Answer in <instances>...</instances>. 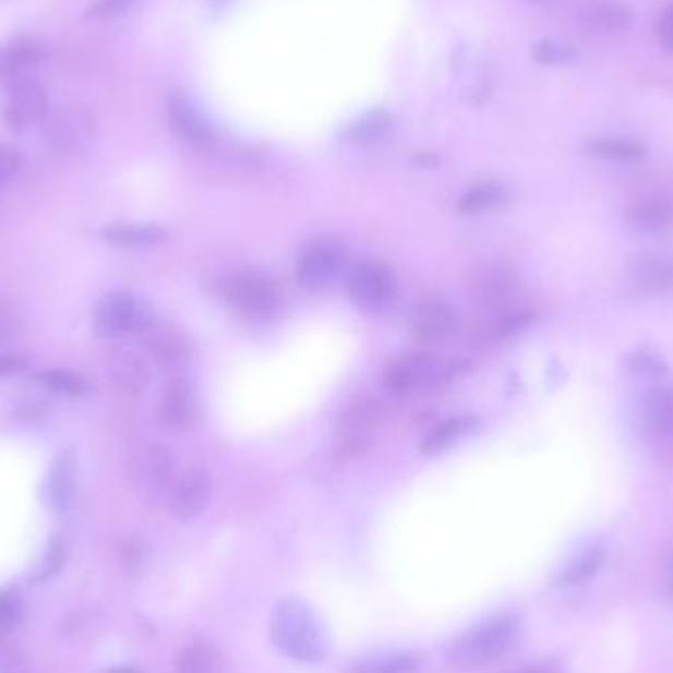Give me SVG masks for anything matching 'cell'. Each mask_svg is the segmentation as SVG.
I'll return each mask as SVG.
<instances>
[{
  "mask_svg": "<svg viewBox=\"0 0 673 673\" xmlns=\"http://www.w3.org/2000/svg\"><path fill=\"white\" fill-rule=\"evenodd\" d=\"M352 302L364 312H382L388 308L396 293L394 272L378 261H362L352 266L347 278Z\"/></svg>",
  "mask_w": 673,
  "mask_h": 673,
  "instance_id": "52a82bcc",
  "label": "cell"
},
{
  "mask_svg": "<svg viewBox=\"0 0 673 673\" xmlns=\"http://www.w3.org/2000/svg\"><path fill=\"white\" fill-rule=\"evenodd\" d=\"M195 416H197V404L191 393L190 384L180 376L171 378L161 393L158 408L161 425L171 432H183L193 425Z\"/></svg>",
  "mask_w": 673,
  "mask_h": 673,
  "instance_id": "5bb4252c",
  "label": "cell"
},
{
  "mask_svg": "<svg viewBox=\"0 0 673 673\" xmlns=\"http://www.w3.org/2000/svg\"><path fill=\"white\" fill-rule=\"evenodd\" d=\"M533 58L545 65H565L577 60V51L555 41H540L533 50Z\"/></svg>",
  "mask_w": 673,
  "mask_h": 673,
  "instance_id": "836d02e7",
  "label": "cell"
},
{
  "mask_svg": "<svg viewBox=\"0 0 673 673\" xmlns=\"http://www.w3.org/2000/svg\"><path fill=\"white\" fill-rule=\"evenodd\" d=\"M630 221L644 231H658L673 221V205L662 197H648L630 207Z\"/></svg>",
  "mask_w": 673,
  "mask_h": 673,
  "instance_id": "d4e9b609",
  "label": "cell"
},
{
  "mask_svg": "<svg viewBox=\"0 0 673 673\" xmlns=\"http://www.w3.org/2000/svg\"><path fill=\"white\" fill-rule=\"evenodd\" d=\"M410 329L418 341L428 345L445 341L457 329V313L449 303L437 298L423 300L413 308Z\"/></svg>",
  "mask_w": 673,
  "mask_h": 673,
  "instance_id": "8fae6325",
  "label": "cell"
},
{
  "mask_svg": "<svg viewBox=\"0 0 673 673\" xmlns=\"http://www.w3.org/2000/svg\"><path fill=\"white\" fill-rule=\"evenodd\" d=\"M19 168H21V154L7 144H0V188L16 176Z\"/></svg>",
  "mask_w": 673,
  "mask_h": 673,
  "instance_id": "74e56055",
  "label": "cell"
},
{
  "mask_svg": "<svg viewBox=\"0 0 673 673\" xmlns=\"http://www.w3.org/2000/svg\"><path fill=\"white\" fill-rule=\"evenodd\" d=\"M272 644L293 662H323L329 653V634L322 616L300 597H286L272 609Z\"/></svg>",
  "mask_w": 673,
  "mask_h": 673,
  "instance_id": "6da1fadb",
  "label": "cell"
},
{
  "mask_svg": "<svg viewBox=\"0 0 673 673\" xmlns=\"http://www.w3.org/2000/svg\"><path fill=\"white\" fill-rule=\"evenodd\" d=\"M347 244L337 235H320L303 244L296 261V276L303 288L323 290L339 278L347 264Z\"/></svg>",
  "mask_w": 673,
  "mask_h": 673,
  "instance_id": "5b68a950",
  "label": "cell"
},
{
  "mask_svg": "<svg viewBox=\"0 0 673 673\" xmlns=\"http://www.w3.org/2000/svg\"><path fill=\"white\" fill-rule=\"evenodd\" d=\"M504 202V190L498 183H479L465 191L459 200L462 213H484Z\"/></svg>",
  "mask_w": 673,
  "mask_h": 673,
  "instance_id": "f546056e",
  "label": "cell"
},
{
  "mask_svg": "<svg viewBox=\"0 0 673 673\" xmlns=\"http://www.w3.org/2000/svg\"><path fill=\"white\" fill-rule=\"evenodd\" d=\"M93 121L85 112L65 111L56 115L46 127V141L60 152H80L93 141Z\"/></svg>",
  "mask_w": 673,
  "mask_h": 673,
  "instance_id": "9a60e30c",
  "label": "cell"
},
{
  "mask_svg": "<svg viewBox=\"0 0 673 673\" xmlns=\"http://www.w3.org/2000/svg\"><path fill=\"white\" fill-rule=\"evenodd\" d=\"M603 557V548H591L589 552L579 555L563 569L562 575L557 577V584L565 585V587L585 584L587 579L593 577L594 573L599 572Z\"/></svg>",
  "mask_w": 673,
  "mask_h": 673,
  "instance_id": "f1b7e54d",
  "label": "cell"
},
{
  "mask_svg": "<svg viewBox=\"0 0 673 673\" xmlns=\"http://www.w3.org/2000/svg\"><path fill=\"white\" fill-rule=\"evenodd\" d=\"M68 555H70L68 542L61 536H53L48 543V550L41 557L40 565L36 567V572L32 573V579L36 584L50 581L51 577H56L63 569V565L68 562Z\"/></svg>",
  "mask_w": 673,
  "mask_h": 673,
  "instance_id": "1f68e13d",
  "label": "cell"
},
{
  "mask_svg": "<svg viewBox=\"0 0 673 673\" xmlns=\"http://www.w3.org/2000/svg\"><path fill=\"white\" fill-rule=\"evenodd\" d=\"M213 498V479L202 467L178 472V479L166 498L168 510L180 522H193L202 516Z\"/></svg>",
  "mask_w": 673,
  "mask_h": 673,
  "instance_id": "ba28073f",
  "label": "cell"
},
{
  "mask_svg": "<svg viewBox=\"0 0 673 673\" xmlns=\"http://www.w3.org/2000/svg\"><path fill=\"white\" fill-rule=\"evenodd\" d=\"M80 477V459L73 447H65L58 453L48 477V501L56 513H65L70 508L75 486Z\"/></svg>",
  "mask_w": 673,
  "mask_h": 673,
  "instance_id": "e0dca14e",
  "label": "cell"
},
{
  "mask_svg": "<svg viewBox=\"0 0 673 673\" xmlns=\"http://www.w3.org/2000/svg\"><path fill=\"white\" fill-rule=\"evenodd\" d=\"M41 60V50L34 41H14L0 48V75L21 73L38 65Z\"/></svg>",
  "mask_w": 673,
  "mask_h": 673,
  "instance_id": "484cf974",
  "label": "cell"
},
{
  "mask_svg": "<svg viewBox=\"0 0 673 673\" xmlns=\"http://www.w3.org/2000/svg\"><path fill=\"white\" fill-rule=\"evenodd\" d=\"M132 483L141 496L151 503H166L178 479L176 461L161 445H144L131 461Z\"/></svg>",
  "mask_w": 673,
  "mask_h": 673,
  "instance_id": "8992f818",
  "label": "cell"
},
{
  "mask_svg": "<svg viewBox=\"0 0 673 673\" xmlns=\"http://www.w3.org/2000/svg\"><path fill=\"white\" fill-rule=\"evenodd\" d=\"M472 298L479 308L486 312L498 313V317L510 312L516 293H518V280L513 272L501 266H489L477 274L472 281Z\"/></svg>",
  "mask_w": 673,
  "mask_h": 673,
  "instance_id": "30bf717a",
  "label": "cell"
},
{
  "mask_svg": "<svg viewBox=\"0 0 673 673\" xmlns=\"http://www.w3.org/2000/svg\"><path fill=\"white\" fill-rule=\"evenodd\" d=\"M516 673H557L555 672V668L550 665V663H542V665H533V668H526V670H520V672Z\"/></svg>",
  "mask_w": 673,
  "mask_h": 673,
  "instance_id": "b9f144b4",
  "label": "cell"
},
{
  "mask_svg": "<svg viewBox=\"0 0 673 673\" xmlns=\"http://www.w3.org/2000/svg\"><path fill=\"white\" fill-rule=\"evenodd\" d=\"M154 320L151 305L124 290L105 293L93 310V327L101 337L142 335Z\"/></svg>",
  "mask_w": 673,
  "mask_h": 673,
  "instance_id": "277c9868",
  "label": "cell"
},
{
  "mask_svg": "<svg viewBox=\"0 0 673 673\" xmlns=\"http://www.w3.org/2000/svg\"><path fill=\"white\" fill-rule=\"evenodd\" d=\"M178 673H225V658L217 644L212 640H193L183 646L178 660Z\"/></svg>",
  "mask_w": 673,
  "mask_h": 673,
  "instance_id": "44dd1931",
  "label": "cell"
},
{
  "mask_svg": "<svg viewBox=\"0 0 673 673\" xmlns=\"http://www.w3.org/2000/svg\"><path fill=\"white\" fill-rule=\"evenodd\" d=\"M390 129H393V121L386 112H372L352 124L347 132V142L357 144V146H372L382 139H386Z\"/></svg>",
  "mask_w": 673,
  "mask_h": 673,
  "instance_id": "4316f807",
  "label": "cell"
},
{
  "mask_svg": "<svg viewBox=\"0 0 673 673\" xmlns=\"http://www.w3.org/2000/svg\"><path fill=\"white\" fill-rule=\"evenodd\" d=\"M465 430H467V420H461V418H452V420L437 423L423 440V453L437 455V453L445 452L449 445L461 437Z\"/></svg>",
  "mask_w": 673,
  "mask_h": 673,
  "instance_id": "4dcf8cb0",
  "label": "cell"
},
{
  "mask_svg": "<svg viewBox=\"0 0 673 673\" xmlns=\"http://www.w3.org/2000/svg\"><path fill=\"white\" fill-rule=\"evenodd\" d=\"M665 584H668V591L673 597V553L668 560V567H665Z\"/></svg>",
  "mask_w": 673,
  "mask_h": 673,
  "instance_id": "7bdbcfd3",
  "label": "cell"
},
{
  "mask_svg": "<svg viewBox=\"0 0 673 673\" xmlns=\"http://www.w3.org/2000/svg\"><path fill=\"white\" fill-rule=\"evenodd\" d=\"M24 369V361L14 354H0V376H9Z\"/></svg>",
  "mask_w": 673,
  "mask_h": 673,
  "instance_id": "ab89813d",
  "label": "cell"
},
{
  "mask_svg": "<svg viewBox=\"0 0 673 673\" xmlns=\"http://www.w3.org/2000/svg\"><path fill=\"white\" fill-rule=\"evenodd\" d=\"M21 599L11 591H0V636L9 633L21 621Z\"/></svg>",
  "mask_w": 673,
  "mask_h": 673,
  "instance_id": "8d00e7d4",
  "label": "cell"
},
{
  "mask_svg": "<svg viewBox=\"0 0 673 673\" xmlns=\"http://www.w3.org/2000/svg\"><path fill=\"white\" fill-rule=\"evenodd\" d=\"M168 115H170L171 127L176 129L178 134H181L185 141L193 144H205L209 142V129L205 127V122L197 117V112H193L190 105L173 97L168 105Z\"/></svg>",
  "mask_w": 673,
  "mask_h": 673,
  "instance_id": "cb8c5ba5",
  "label": "cell"
},
{
  "mask_svg": "<svg viewBox=\"0 0 673 673\" xmlns=\"http://www.w3.org/2000/svg\"><path fill=\"white\" fill-rule=\"evenodd\" d=\"M658 38L662 41L663 48L673 53V4L663 12L660 24H658Z\"/></svg>",
  "mask_w": 673,
  "mask_h": 673,
  "instance_id": "f35d334b",
  "label": "cell"
},
{
  "mask_svg": "<svg viewBox=\"0 0 673 673\" xmlns=\"http://www.w3.org/2000/svg\"><path fill=\"white\" fill-rule=\"evenodd\" d=\"M628 278L644 292H673V251L636 256L628 264Z\"/></svg>",
  "mask_w": 673,
  "mask_h": 673,
  "instance_id": "4fadbf2b",
  "label": "cell"
},
{
  "mask_svg": "<svg viewBox=\"0 0 673 673\" xmlns=\"http://www.w3.org/2000/svg\"><path fill=\"white\" fill-rule=\"evenodd\" d=\"M589 152L603 160L640 161L646 158L642 144L626 139H599L589 144Z\"/></svg>",
  "mask_w": 673,
  "mask_h": 673,
  "instance_id": "83f0119b",
  "label": "cell"
},
{
  "mask_svg": "<svg viewBox=\"0 0 673 673\" xmlns=\"http://www.w3.org/2000/svg\"><path fill=\"white\" fill-rule=\"evenodd\" d=\"M232 310L251 322H271L280 312V292L271 276L261 271H241L223 286Z\"/></svg>",
  "mask_w": 673,
  "mask_h": 673,
  "instance_id": "3957f363",
  "label": "cell"
},
{
  "mask_svg": "<svg viewBox=\"0 0 673 673\" xmlns=\"http://www.w3.org/2000/svg\"><path fill=\"white\" fill-rule=\"evenodd\" d=\"M109 376L122 394L136 396L151 384V369L139 352L117 349L109 359Z\"/></svg>",
  "mask_w": 673,
  "mask_h": 673,
  "instance_id": "ac0fdd59",
  "label": "cell"
},
{
  "mask_svg": "<svg viewBox=\"0 0 673 673\" xmlns=\"http://www.w3.org/2000/svg\"><path fill=\"white\" fill-rule=\"evenodd\" d=\"M520 618L513 613L494 614L462 630L447 652V662L459 672H471L498 660L513 648L520 634Z\"/></svg>",
  "mask_w": 673,
  "mask_h": 673,
  "instance_id": "7a4b0ae2",
  "label": "cell"
},
{
  "mask_svg": "<svg viewBox=\"0 0 673 673\" xmlns=\"http://www.w3.org/2000/svg\"><path fill=\"white\" fill-rule=\"evenodd\" d=\"M34 378L40 382L44 388H48L51 393L61 394V396L75 398V396H83L87 393V384L81 381L77 374L70 371H60V369L41 371Z\"/></svg>",
  "mask_w": 673,
  "mask_h": 673,
  "instance_id": "d6a6232c",
  "label": "cell"
},
{
  "mask_svg": "<svg viewBox=\"0 0 673 673\" xmlns=\"http://www.w3.org/2000/svg\"><path fill=\"white\" fill-rule=\"evenodd\" d=\"M103 239L111 247L121 249H139V247H156L168 239V231L154 223H112Z\"/></svg>",
  "mask_w": 673,
  "mask_h": 673,
  "instance_id": "d6986e66",
  "label": "cell"
},
{
  "mask_svg": "<svg viewBox=\"0 0 673 673\" xmlns=\"http://www.w3.org/2000/svg\"><path fill=\"white\" fill-rule=\"evenodd\" d=\"M440 374V362L430 354H410L398 362H394L390 371L386 372L388 388L394 393L406 394L420 390L432 384Z\"/></svg>",
  "mask_w": 673,
  "mask_h": 673,
  "instance_id": "2e32d148",
  "label": "cell"
},
{
  "mask_svg": "<svg viewBox=\"0 0 673 673\" xmlns=\"http://www.w3.org/2000/svg\"><path fill=\"white\" fill-rule=\"evenodd\" d=\"M422 658L413 652H386L354 663L349 673H420Z\"/></svg>",
  "mask_w": 673,
  "mask_h": 673,
  "instance_id": "7402d4cb",
  "label": "cell"
},
{
  "mask_svg": "<svg viewBox=\"0 0 673 673\" xmlns=\"http://www.w3.org/2000/svg\"><path fill=\"white\" fill-rule=\"evenodd\" d=\"M48 112V97L40 83L34 80H19L11 85L7 103V122L12 129H26L28 124L40 122Z\"/></svg>",
  "mask_w": 673,
  "mask_h": 673,
  "instance_id": "7c38bea8",
  "label": "cell"
},
{
  "mask_svg": "<svg viewBox=\"0 0 673 673\" xmlns=\"http://www.w3.org/2000/svg\"><path fill=\"white\" fill-rule=\"evenodd\" d=\"M648 432L660 447L673 445V390L660 388L646 398Z\"/></svg>",
  "mask_w": 673,
  "mask_h": 673,
  "instance_id": "ffe728a7",
  "label": "cell"
},
{
  "mask_svg": "<svg viewBox=\"0 0 673 673\" xmlns=\"http://www.w3.org/2000/svg\"><path fill=\"white\" fill-rule=\"evenodd\" d=\"M21 313L14 308L11 300L0 296V345L11 342L21 333Z\"/></svg>",
  "mask_w": 673,
  "mask_h": 673,
  "instance_id": "e575fe53",
  "label": "cell"
},
{
  "mask_svg": "<svg viewBox=\"0 0 673 673\" xmlns=\"http://www.w3.org/2000/svg\"><path fill=\"white\" fill-rule=\"evenodd\" d=\"M587 24L597 34H618L633 24V11L621 2H599L587 12Z\"/></svg>",
  "mask_w": 673,
  "mask_h": 673,
  "instance_id": "603a6c76",
  "label": "cell"
},
{
  "mask_svg": "<svg viewBox=\"0 0 673 673\" xmlns=\"http://www.w3.org/2000/svg\"><path fill=\"white\" fill-rule=\"evenodd\" d=\"M107 673H142L139 668H134V665H117V668H111Z\"/></svg>",
  "mask_w": 673,
  "mask_h": 673,
  "instance_id": "ee69618b",
  "label": "cell"
},
{
  "mask_svg": "<svg viewBox=\"0 0 673 673\" xmlns=\"http://www.w3.org/2000/svg\"><path fill=\"white\" fill-rule=\"evenodd\" d=\"M142 342L154 362L166 371H180L190 361L191 347L188 337L170 323L156 317L151 327L142 333Z\"/></svg>",
  "mask_w": 673,
  "mask_h": 673,
  "instance_id": "9c48e42d",
  "label": "cell"
},
{
  "mask_svg": "<svg viewBox=\"0 0 673 673\" xmlns=\"http://www.w3.org/2000/svg\"><path fill=\"white\" fill-rule=\"evenodd\" d=\"M131 2L132 0H99L97 7H95V12H97V14H112V12L127 9Z\"/></svg>",
  "mask_w": 673,
  "mask_h": 673,
  "instance_id": "60d3db41",
  "label": "cell"
},
{
  "mask_svg": "<svg viewBox=\"0 0 673 673\" xmlns=\"http://www.w3.org/2000/svg\"><path fill=\"white\" fill-rule=\"evenodd\" d=\"M533 313L530 310H510L494 322V335H498V337L516 335V333L522 332L524 327L530 325Z\"/></svg>",
  "mask_w": 673,
  "mask_h": 673,
  "instance_id": "d590c367",
  "label": "cell"
}]
</instances>
